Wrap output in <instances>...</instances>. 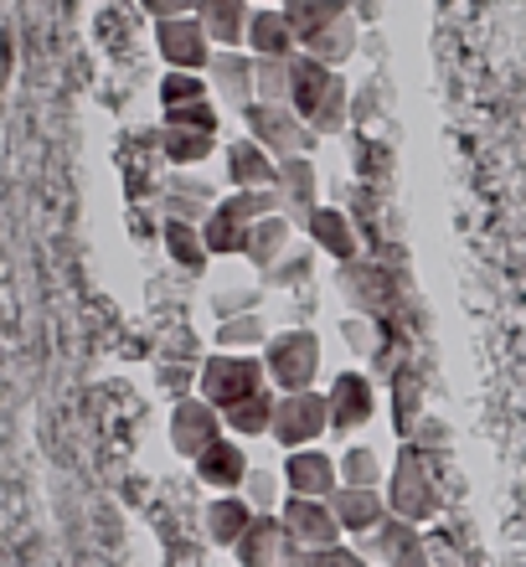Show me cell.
Returning a JSON list of instances; mask_svg holds the SVG:
<instances>
[{
    "label": "cell",
    "mask_w": 526,
    "mask_h": 567,
    "mask_svg": "<svg viewBox=\"0 0 526 567\" xmlns=\"http://www.w3.org/2000/svg\"><path fill=\"white\" fill-rule=\"evenodd\" d=\"M336 464H341V485H357V491H382V460H377L367 444H351Z\"/></svg>",
    "instance_id": "32"
},
{
    "label": "cell",
    "mask_w": 526,
    "mask_h": 567,
    "mask_svg": "<svg viewBox=\"0 0 526 567\" xmlns=\"http://www.w3.org/2000/svg\"><path fill=\"white\" fill-rule=\"evenodd\" d=\"M258 104H289V58H258Z\"/></svg>",
    "instance_id": "35"
},
{
    "label": "cell",
    "mask_w": 526,
    "mask_h": 567,
    "mask_svg": "<svg viewBox=\"0 0 526 567\" xmlns=\"http://www.w3.org/2000/svg\"><path fill=\"white\" fill-rule=\"evenodd\" d=\"M274 403H279V392L264 388L258 398H248V403L227 408V413H223L227 433H233V439H269V429H274Z\"/></svg>",
    "instance_id": "26"
},
{
    "label": "cell",
    "mask_w": 526,
    "mask_h": 567,
    "mask_svg": "<svg viewBox=\"0 0 526 567\" xmlns=\"http://www.w3.org/2000/svg\"><path fill=\"white\" fill-rule=\"evenodd\" d=\"M289 238H295V223H289L285 212H274V217H258V223L248 227V254H243V258H248L254 269L269 274L274 264L289 254Z\"/></svg>",
    "instance_id": "23"
},
{
    "label": "cell",
    "mask_w": 526,
    "mask_h": 567,
    "mask_svg": "<svg viewBox=\"0 0 526 567\" xmlns=\"http://www.w3.org/2000/svg\"><path fill=\"white\" fill-rule=\"evenodd\" d=\"M140 6H145L151 21H176V16H196L202 0H140Z\"/></svg>",
    "instance_id": "40"
},
{
    "label": "cell",
    "mask_w": 526,
    "mask_h": 567,
    "mask_svg": "<svg viewBox=\"0 0 526 567\" xmlns=\"http://www.w3.org/2000/svg\"><path fill=\"white\" fill-rule=\"evenodd\" d=\"M274 192H279V202H285L289 223H305V217L320 207L316 161H310V155H289V161H279V171H274Z\"/></svg>",
    "instance_id": "14"
},
{
    "label": "cell",
    "mask_w": 526,
    "mask_h": 567,
    "mask_svg": "<svg viewBox=\"0 0 526 567\" xmlns=\"http://www.w3.org/2000/svg\"><path fill=\"white\" fill-rule=\"evenodd\" d=\"M264 367L274 392H310L320 377V341L310 330H279L264 346Z\"/></svg>",
    "instance_id": "4"
},
{
    "label": "cell",
    "mask_w": 526,
    "mask_h": 567,
    "mask_svg": "<svg viewBox=\"0 0 526 567\" xmlns=\"http://www.w3.org/2000/svg\"><path fill=\"white\" fill-rule=\"evenodd\" d=\"M264 388H269V367H264V357H248V351H217L196 372V398H207L217 413L248 403Z\"/></svg>",
    "instance_id": "1"
},
{
    "label": "cell",
    "mask_w": 526,
    "mask_h": 567,
    "mask_svg": "<svg viewBox=\"0 0 526 567\" xmlns=\"http://www.w3.org/2000/svg\"><path fill=\"white\" fill-rule=\"evenodd\" d=\"M361 553L382 567H429V542H423V532L413 522H398V516H388L372 537H361Z\"/></svg>",
    "instance_id": "12"
},
{
    "label": "cell",
    "mask_w": 526,
    "mask_h": 567,
    "mask_svg": "<svg viewBox=\"0 0 526 567\" xmlns=\"http://www.w3.org/2000/svg\"><path fill=\"white\" fill-rule=\"evenodd\" d=\"M227 161V181H233V192H258V186H274V171H279V161H274L269 150L258 145V140H233V145L223 150Z\"/></svg>",
    "instance_id": "20"
},
{
    "label": "cell",
    "mask_w": 526,
    "mask_h": 567,
    "mask_svg": "<svg viewBox=\"0 0 526 567\" xmlns=\"http://www.w3.org/2000/svg\"><path fill=\"white\" fill-rule=\"evenodd\" d=\"M161 124H176V130H207L217 135V109L207 99H196V104H181V109H161Z\"/></svg>",
    "instance_id": "38"
},
{
    "label": "cell",
    "mask_w": 526,
    "mask_h": 567,
    "mask_svg": "<svg viewBox=\"0 0 526 567\" xmlns=\"http://www.w3.org/2000/svg\"><path fill=\"white\" fill-rule=\"evenodd\" d=\"M341 491V464L320 444L285 454V495H310V501H331Z\"/></svg>",
    "instance_id": "11"
},
{
    "label": "cell",
    "mask_w": 526,
    "mask_h": 567,
    "mask_svg": "<svg viewBox=\"0 0 526 567\" xmlns=\"http://www.w3.org/2000/svg\"><path fill=\"white\" fill-rule=\"evenodd\" d=\"M243 130H248V140H258V145L269 150L274 161L310 155V150L320 145V135L289 104H258V99H254V104L243 109Z\"/></svg>",
    "instance_id": "3"
},
{
    "label": "cell",
    "mask_w": 526,
    "mask_h": 567,
    "mask_svg": "<svg viewBox=\"0 0 526 567\" xmlns=\"http://www.w3.org/2000/svg\"><path fill=\"white\" fill-rule=\"evenodd\" d=\"M196 99H207V73H181L171 68L161 78V109H181V104H196Z\"/></svg>",
    "instance_id": "34"
},
{
    "label": "cell",
    "mask_w": 526,
    "mask_h": 567,
    "mask_svg": "<svg viewBox=\"0 0 526 567\" xmlns=\"http://www.w3.org/2000/svg\"><path fill=\"white\" fill-rule=\"evenodd\" d=\"M279 522H285V532L300 542L305 553H310V547H331V542L347 537V532H341V522H336L331 501H310V495H285Z\"/></svg>",
    "instance_id": "10"
},
{
    "label": "cell",
    "mask_w": 526,
    "mask_h": 567,
    "mask_svg": "<svg viewBox=\"0 0 526 567\" xmlns=\"http://www.w3.org/2000/svg\"><path fill=\"white\" fill-rule=\"evenodd\" d=\"M248 52L254 58H295L300 52V37L285 21V6H258L254 21H248Z\"/></svg>",
    "instance_id": "22"
},
{
    "label": "cell",
    "mask_w": 526,
    "mask_h": 567,
    "mask_svg": "<svg viewBox=\"0 0 526 567\" xmlns=\"http://www.w3.org/2000/svg\"><path fill=\"white\" fill-rule=\"evenodd\" d=\"M300 233L310 238V248H316V254L336 258V264H357V254H361L357 227H351V217L341 207H316L300 223Z\"/></svg>",
    "instance_id": "15"
},
{
    "label": "cell",
    "mask_w": 526,
    "mask_h": 567,
    "mask_svg": "<svg viewBox=\"0 0 526 567\" xmlns=\"http://www.w3.org/2000/svg\"><path fill=\"white\" fill-rule=\"evenodd\" d=\"M238 495L258 511V516H274V511L285 506V475H274V470H248Z\"/></svg>",
    "instance_id": "33"
},
{
    "label": "cell",
    "mask_w": 526,
    "mask_h": 567,
    "mask_svg": "<svg viewBox=\"0 0 526 567\" xmlns=\"http://www.w3.org/2000/svg\"><path fill=\"white\" fill-rule=\"evenodd\" d=\"M300 567H372V557L361 547H347V542H331V547H310Z\"/></svg>",
    "instance_id": "37"
},
{
    "label": "cell",
    "mask_w": 526,
    "mask_h": 567,
    "mask_svg": "<svg viewBox=\"0 0 526 567\" xmlns=\"http://www.w3.org/2000/svg\"><path fill=\"white\" fill-rule=\"evenodd\" d=\"M258 522V511L243 501V495H212L207 511H202V526H207V542H217V547H238L243 532Z\"/></svg>",
    "instance_id": "21"
},
{
    "label": "cell",
    "mask_w": 526,
    "mask_h": 567,
    "mask_svg": "<svg viewBox=\"0 0 526 567\" xmlns=\"http://www.w3.org/2000/svg\"><path fill=\"white\" fill-rule=\"evenodd\" d=\"M331 83H336V73L326 68V62L310 58V52H295V58H289V109H295L305 124L320 114V104H326Z\"/></svg>",
    "instance_id": "17"
},
{
    "label": "cell",
    "mask_w": 526,
    "mask_h": 567,
    "mask_svg": "<svg viewBox=\"0 0 526 567\" xmlns=\"http://www.w3.org/2000/svg\"><path fill=\"white\" fill-rule=\"evenodd\" d=\"M300 52H310V58L326 62V68L336 73V68H341V62H351V52H357V21H351V16H347V21H336V27L320 31L316 42H305Z\"/></svg>",
    "instance_id": "30"
},
{
    "label": "cell",
    "mask_w": 526,
    "mask_h": 567,
    "mask_svg": "<svg viewBox=\"0 0 526 567\" xmlns=\"http://www.w3.org/2000/svg\"><path fill=\"white\" fill-rule=\"evenodd\" d=\"M310 130H316L320 140H326V135H341V130H347V78H341V73H336L331 93H326V104H320V114L310 120Z\"/></svg>",
    "instance_id": "36"
},
{
    "label": "cell",
    "mask_w": 526,
    "mask_h": 567,
    "mask_svg": "<svg viewBox=\"0 0 526 567\" xmlns=\"http://www.w3.org/2000/svg\"><path fill=\"white\" fill-rule=\"evenodd\" d=\"M413 449H419L423 460H429V454H439V449H450V433H444V423H419V439H413Z\"/></svg>",
    "instance_id": "41"
},
{
    "label": "cell",
    "mask_w": 526,
    "mask_h": 567,
    "mask_svg": "<svg viewBox=\"0 0 526 567\" xmlns=\"http://www.w3.org/2000/svg\"><path fill=\"white\" fill-rule=\"evenodd\" d=\"M212 207H217V192H212L202 176H192V171H181L176 181H171L166 192V217H176V223H207Z\"/></svg>",
    "instance_id": "24"
},
{
    "label": "cell",
    "mask_w": 526,
    "mask_h": 567,
    "mask_svg": "<svg viewBox=\"0 0 526 567\" xmlns=\"http://www.w3.org/2000/svg\"><path fill=\"white\" fill-rule=\"evenodd\" d=\"M161 238H166V254L176 258L186 274H202L212 264L207 238H202V227L196 223H176V217H166V233H161Z\"/></svg>",
    "instance_id": "29"
},
{
    "label": "cell",
    "mask_w": 526,
    "mask_h": 567,
    "mask_svg": "<svg viewBox=\"0 0 526 567\" xmlns=\"http://www.w3.org/2000/svg\"><path fill=\"white\" fill-rule=\"evenodd\" d=\"M207 83L227 109L243 114V109L258 99V58L248 47H217V58H212V68H207Z\"/></svg>",
    "instance_id": "9"
},
{
    "label": "cell",
    "mask_w": 526,
    "mask_h": 567,
    "mask_svg": "<svg viewBox=\"0 0 526 567\" xmlns=\"http://www.w3.org/2000/svg\"><path fill=\"white\" fill-rule=\"evenodd\" d=\"M326 433H331V398H326V392H320V388H310V392H279L269 439L285 449V454L320 444Z\"/></svg>",
    "instance_id": "2"
},
{
    "label": "cell",
    "mask_w": 526,
    "mask_h": 567,
    "mask_svg": "<svg viewBox=\"0 0 526 567\" xmlns=\"http://www.w3.org/2000/svg\"><path fill=\"white\" fill-rule=\"evenodd\" d=\"M331 511H336V522H341L347 537H372L377 526L392 516L388 495L382 491H357V485H341V491L331 495Z\"/></svg>",
    "instance_id": "18"
},
{
    "label": "cell",
    "mask_w": 526,
    "mask_h": 567,
    "mask_svg": "<svg viewBox=\"0 0 526 567\" xmlns=\"http://www.w3.org/2000/svg\"><path fill=\"white\" fill-rule=\"evenodd\" d=\"M254 0H202L196 21L207 27L212 47H248V21H254Z\"/></svg>",
    "instance_id": "19"
},
{
    "label": "cell",
    "mask_w": 526,
    "mask_h": 567,
    "mask_svg": "<svg viewBox=\"0 0 526 567\" xmlns=\"http://www.w3.org/2000/svg\"><path fill=\"white\" fill-rule=\"evenodd\" d=\"M305 269H310V264H305V258H279V264H274L269 269V284H295V279H305Z\"/></svg>",
    "instance_id": "42"
},
{
    "label": "cell",
    "mask_w": 526,
    "mask_h": 567,
    "mask_svg": "<svg viewBox=\"0 0 526 567\" xmlns=\"http://www.w3.org/2000/svg\"><path fill=\"white\" fill-rule=\"evenodd\" d=\"M248 454H243V444L227 433V439H217V444L196 460V480L207 485V491H217V495H238L243 491V480H248Z\"/></svg>",
    "instance_id": "16"
},
{
    "label": "cell",
    "mask_w": 526,
    "mask_h": 567,
    "mask_svg": "<svg viewBox=\"0 0 526 567\" xmlns=\"http://www.w3.org/2000/svg\"><path fill=\"white\" fill-rule=\"evenodd\" d=\"M233 557H238V567H300L305 547L289 537L279 516H258L233 547Z\"/></svg>",
    "instance_id": "8"
},
{
    "label": "cell",
    "mask_w": 526,
    "mask_h": 567,
    "mask_svg": "<svg viewBox=\"0 0 526 567\" xmlns=\"http://www.w3.org/2000/svg\"><path fill=\"white\" fill-rule=\"evenodd\" d=\"M217 346H223V351H254V346H269V326H264V315L258 310L227 315L223 326H217Z\"/></svg>",
    "instance_id": "31"
},
{
    "label": "cell",
    "mask_w": 526,
    "mask_h": 567,
    "mask_svg": "<svg viewBox=\"0 0 526 567\" xmlns=\"http://www.w3.org/2000/svg\"><path fill=\"white\" fill-rule=\"evenodd\" d=\"M248 227L254 223H243V217H233V212L217 202L212 207V217L202 223V238H207V254L212 258H233V254H248Z\"/></svg>",
    "instance_id": "27"
},
{
    "label": "cell",
    "mask_w": 526,
    "mask_h": 567,
    "mask_svg": "<svg viewBox=\"0 0 526 567\" xmlns=\"http://www.w3.org/2000/svg\"><path fill=\"white\" fill-rule=\"evenodd\" d=\"M351 6L347 0H285V21L295 27V37L305 42H316L326 27H336V21H347Z\"/></svg>",
    "instance_id": "25"
},
{
    "label": "cell",
    "mask_w": 526,
    "mask_h": 567,
    "mask_svg": "<svg viewBox=\"0 0 526 567\" xmlns=\"http://www.w3.org/2000/svg\"><path fill=\"white\" fill-rule=\"evenodd\" d=\"M171 449H176L181 460H202V454H207L212 444H217V439H227V423H223V413H217V408L207 403V398H181L176 408H171Z\"/></svg>",
    "instance_id": "6"
},
{
    "label": "cell",
    "mask_w": 526,
    "mask_h": 567,
    "mask_svg": "<svg viewBox=\"0 0 526 567\" xmlns=\"http://www.w3.org/2000/svg\"><path fill=\"white\" fill-rule=\"evenodd\" d=\"M161 150H166V161L176 165V171H192V165H202L217 150V135H207V130H176V124H161Z\"/></svg>",
    "instance_id": "28"
},
{
    "label": "cell",
    "mask_w": 526,
    "mask_h": 567,
    "mask_svg": "<svg viewBox=\"0 0 526 567\" xmlns=\"http://www.w3.org/2000/svg\"><path fill=\"white\" fill-rule=\"evenodd\" d=\"M155 382H161V392H171V398H192V382H196V372L192 367H176V361H166L161 372H155Z\"/></svg>",
    "instance_id": "39"
},
{
    "label": "cell",
    "mask_w": 526,
    "mask_h": 567,
    "mask_svg": "<svg viewBox=\"0 0 526 567\" xmlns=\"http://www.w3.org/2000/svg\"><path fill=\"white\" fill-rule=\"evenodd\" d=\"M155 52L166 68H181V73H207L217 47H212L207 27L196 16H176V21H155Z\"/></svg>",
    "instance_id": "7"
},
{
    "label": "cell",
    "mask_w": 526,
    "mask_h": 567,
    "mask_svg": "<svg viewBox=\"0 0 526 567\" xmlns=\"http://www.w3.org/2000/svg\"><path fill=\"white\" fill-rule=\"evenodd\" d=\"M326 398H331V433H361L377 413V392L361 372H341L326 388Z\"/></svg>",
    "instance_id": "13"
},
{
    "label": "cell",
    "mask_w": 526,
    "mask_h": 567,
    "mask_svg": "<svg viewBox=\"0 0 526 567\" xmlns=\"http://www.w3.org/2000/svg\"><path fill=\"white\" fill-rule=\"evenodd\" d=\"M258 6H285V0H258Z\"/></svg>",
    "instance_id": "43"
},
{
    "label": "cell",
    "mask_w": 526,
    "mask_h": 567,
    "mask_svg": "<svg viewBox=\"0 0 526 567\" xmlns=\"http://www.w3.org/2000/svg\"><path fill=\"white\" fill-rule=\"evenodd\" d=\"M388 511L398 516V522H413L423 526L429 516L439 511V485H434V464L423 460L419 449L408 444L403 454H398V475L388 480Z\"/></svg>",
    "instance_id": "5"
}]
</instances>
